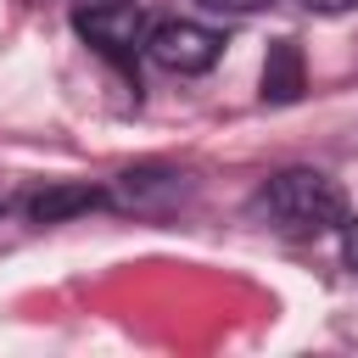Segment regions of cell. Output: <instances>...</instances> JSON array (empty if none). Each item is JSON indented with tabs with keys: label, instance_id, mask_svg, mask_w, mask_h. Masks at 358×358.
Returning a JSON list of instances; mask_svg holds the SVG:
<instances>
[{
	"label": "cell",
	"instance_id": "obj_1",
	"mask_svg": "<svg viewBox=\"0 0 358 358\" xmlns=\"http://www.w3.org/2000/svg\"><path fill=\"white\" fill-rule=\"evenodd\" d=\"M257 201L274 218V229H285V235H324V229L347 224V196L319 168H285V173H274Z\"/></svg>",
	"mask_w": 358,
	"mask_h": 358
},
{
	"label": "cell",
	"instance_id": "obj_2",
	"mask_svg": "<svg viewBox=\"0 0 358 358\" xmlns=\"http://www.w3.org/2000/svg\"><path fill=\"white\" fill-rule=\"evenodd\" d=\"M73 28H78V39H90V50H101V56L117 62V67H129V62L145 50V39H151V22H145V11H140L134 0L78 6V11H73Z\"/></svg>",
	"mask_w": 358,
	"mask_h": 358
},
{
	"label": "cell",
	"instance_id": "obj_3",
	"mask_svg": "<svg viewBox=\"0 0 358 358\" xmlns=\"http://www.w3.org/2000/svg\"><path fill=\"white\" fill-rule=\"evenodd\" d=\"M145 56L157 67H168V73H207L224 56V34L207 28V22H190V17H168V22L151 28Z\"/></svg>",
	"mask_w": 358,
	"mask_h": 358
},
{
	"label": "cell",
	"instance_id": "obj_4",
	"mask_svg": "<svg viewBox=\"0 0 358 358\" xmlns=\"http://www.w3.org/2000/svg\"><path fill=\"white\" fill-rule=\"evenodd\" d=\"M302 90H308V73H302L296 39H274L268 45V62H263V101L268 106H291Z\"/></svg>",
	"mask_w": 358,
	"mask_h": 358
},
{
	"label": "cell",
	"instance_id": "obj_6",
	"mask_svg": "<svg viewBox=\"0 0 358 358\" xmlns=\"http://www.w3.org/2000/svg\"><path fill=\"white\" fill-rule=\"evenodd\" d=\"M341 263L358 274V218H347V224H341Z\"/></svg>",
	"mask_w": 358,
	"mask_h": 358
},
{
	"label": "cell",
	"instance_id": "obj_8",
	"mask_svg": "<svg viewBox=\"0 0 358 358\" xmlns=\"http://www.w3.org/2000/svg\"><path fill=\"white\" fill-rule=\"evenodd\" d=\"M308 11H319V17H341V11H358V0H308Z\"/></svg>",
	"mask_w": 358,
	"mask_h": 358
},
{
	"label": "cell",
	"instance_id": "obj_7",
	"mask_svg": "<svg viewBox=\"0 0 358 358\" xmlns=\"http://www.w3.org/2000/svg\"><path fill=\"white\" fill-rule=\"evenodd\" d=\"M201 6H213V11H235V17H246V11H263V6H274V0H201Z\"/></svg>",
	"mask_w": 358,
	"mask_h": 358
},
{
	"label": "cell",
	"instance_id": "obj_5",
	"mask_svg": "<svg viewBox=\"0 0 358 358\" xmlns=\"http://www.w3.org/2000/svg\"><path fill=\"white\" fill-rule=\"evenodd\" d=\"M90 207H106V190H95V185H50V190L28 196V218L34 224H62V218L90 213Z\"/></svg>",
	"mask_w": 358,
	"mask_h": 358
}]
</instances>
